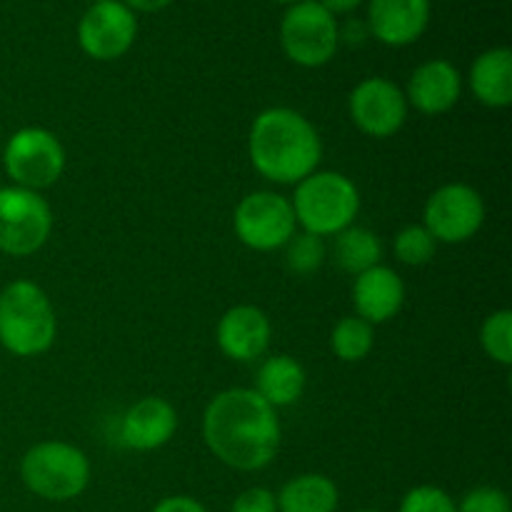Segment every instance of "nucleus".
Segmentation results:
<instances>
[{"instance_id":"obj_1","label":"nucleus","mask_w":512,"mask_h":512,"mask_svg":"<svg viewBox=\"0 0 512 512\" xmlns=\"http://www.w3.org/2000/svg\"><path fill=\"white\" fill-rule=\"evenodd\" d=\"M203 440L223 465L258 473L278 458L283 428L278 410L253 388H228L205 408Z\"/></svg>"},{"instance_id":"obj_2","label":"nucleus","mask_w":512,"mask_h":512,"mask_svg":"<svg viewBox=\"0 0 512 512\" xmlns=\"http://www.w3.org/2000/svg\"><path fill=\"white\" fill-rule=\"evenodd\" d=\"M248 155L265 180L298 185L318 170L323 140L303 113L278 105L255 115L248 135Z\"/></svg>"},{"instance_id":"obj_3","label":"nucleus","mask_w":512,"mask_h":512,"mask_svg":"<svg viewBox=\"0 0 512 512\" xmlns=\"http://www.w3.org/2000/svg\"><path fill=\"white\" fill-rule=\"evenodd\" d=\"M58 318L48 293L33 280H13L0 290V345L15 358H35L53 348Z\"/></svg>"},{"instance_id":"obj_4","label":"nucleus","mask_w":512,"mask_h":512,"mask_svg":"<svg viewBox=\"0 0 512 512\" xmlns=\"http://www.w3.org/2000/svg\"><path fill=\"white\" fill-rule=\"evenodd\" d=\"M295 223L318 238H333L355 225L360 213V190L338 170H315L295 185L290 200Z\"/></svg>"},{"instance_id":"obj_5","label":"nucleus","mask_w":512,"mask_h":512,"mask_svg":"<svg viewBox=\"0 0 512 512\" xmlns=\"http://www.w3.org/2000/svg\"><path fill=\"white\" fill-rule=\"evenodd\" d=\"M90 460L78 445L63 440H43L20 458V480L25 488L48 503H68L80 498L90 485Z\"/></svg>"},{"instance_id":"obj_6","label":"nucleus","mask_w":512,"mask_h":512,"mask_svg":"<svg viewBox=\"0 0 512 512\" xmlns=\"http://www.w3.org/2000/svg\"><path fill=\"white\" fill-rule=\"evenodd\" d=\"M338 18L318 0H303L285 8L280 18V48L300 68H323L340 48Z\"/></svg>"},{"instance_id":"obj_7","label":"nucleus","mask_w":512,"mask_h":512,"mask_svg":"<svg viewBox=\"0 0 512 512\" xmlns=\"http://www.w3.org/2000/svg\"><path fill=\"white\" fill-rule=\"evenodd\" d=\"M3 168L13 185L43 193L65 170V148L58 135L40 125L15 130L3 148Z\"/></svg>"},{"instance_id":"obj_8","label":"nucleus","mask_w":512,"mask_h":512,"mask_svg":"<svg viewBox=\"0 0 512 512\" xmlns=\"http://www.w3.org/2000/svg\"><path fill=\"white\" fill-rule=\"evenodd\" d=\"M53 233V208L43 193L5 185L0 188V253L28 258L48 243Z\"/></svg>"},{"instance_id":"obj_9","label":"nucleus","mask_w":512,"mask_h":512,"mask_svg":"<svg viewBox=\"0 0 512 512\" xmlns=\"http://www.w3.org/2000/svg\"><path fill=\"white\" fill-rule=\"evenodd\" d=\"M233 230L245 248L273 253L285 248V243L298 233V223L290 198L273 190H255L235 205Z\"/></svg>"},{"instance_id":"obj_10","label":"nucleus","mask_w":512,"mask_h":512,"mask_svg":"<svg viewBox=\"0 0 512 512\" xmlns=\"http://www.w3.org/2000/svg\"><path fill=\"white\" fill-rule=\"evenodd\" d=\"M485 223V200L473 185H440L423 208V225L435 243L460 245L478 235Z\"/></svg>"},{"instance_id":"obj_11","label":"nucleus","mask_w":512,"mask_h":512,"mask_svg":"<svg viewBox=\"0 0 512 512\" xmlns=\"http://www.w3.org/2000/svg\"><path fill=\"white\" fill-rule=\"evenodd\" d=\"M138 38V15L120 0H100L78 20V45L88 58L110 63L128 53Z\"/></svg>"},{"instance_id":"obj_12","label":"nucleus","mask_w":512,"mask_h":512,"mask_svg":"<svg viewBox=\"0 0 512 512\" xmlns=\"http://www.w3.org/2000/svg\"><path fill=\"white\" fill-rule=\"evenodd\" d=\"M348 113L360 133L383 140L393 138L403 128L410 105L400 85L373 75V78L360 80L353 88L348 98Z\"/></svg>"},{"instance_id":"obj_13","label":"nucleus","mask_w":512,"mask_h":512,"mask_svg":"<svg viewBox=\"0 0 512 512\" xmlns=\"http://www.w3.org/2000/svg\"><path fill=\"white\" fill-rule=\"evenodd\" d=\"M433 18V0H368L370 38L388 48L418 43Z\"/></svg>"},{"instance_id":"obj_14","label":"nucleus","mask_w":512,"mask_h":512,"mask_svg":"<svg viewBox=\"0 0 512 512\" xmlns=\"http://www.w3.org/2000/svg\"><path fill=\"white\" fill-rule=\"evenodd\" d=\"M215 340L225 358L235 363H253L268 353L270 340H273V323L258 305H233L220 315Z\"/></svg>"},{"instance_id":"obj_15","label":"nucleus","mask_w":512,"mask_h":512,"mask_svg":"<svg viewBox=\"0 0 512 512\" xmlns=\"http://www.w3.org/2000/svg\"><path fill=\"white\" fill-rule=\"evenodd\" d=\"M405 100L423 115H443L463 95V75L450 60L433 58L420 63L405 85Z\"/></svg>"},{"instance_id":"obj_16","label":"nucleus","mask_w":512,"mask_h":512,"mask_svg":"<svg viewBox=\"0 0 512 512\" xmlns=\"http://www.w3.org/2000/svg\"><path fill=\"white\" fill-rule=\"evenodd\" d=\"M178 430V410L160 395H148L125 410L120 420V438L130 450L150 453L173 440Z\"/></svg>"},{"instance_id":"obj_17","label":"nucleus","mask_w":512,"mask_h":512,"mask_svg":"<svg viewBox=\"0 0 512 512\" xmlns=\"http://www.w3.org/2000/svg\"><path fill=\"white\" fill-rule=\"evenodd\" d=\"M405 283L388 265H375L365 273L355 275L353 305L355 315L368 320L370 325H380L393 320L403 310Z\"/></svg>"},{"instance_id":"obj_18","label":"nucleus","mask_w":512,"mask_h":512,"mask_svg":"<svg viewBox=\"0 0 512 512\" xmlns=\"http://www.w3.org/2000/svg\"><path fill=\"white\" fill-rule=\"evenodd\" d=\"M468 85L473 98L485 108H508L512 103V50L505 45L483 50L470 65Z\"/></svg>"},{"instance_id":"obj_19","label":"nucleus","mask_w":512,"mask_h":512,"mask_svg":"<svg viewBox=\"0 0 512 512\" xmlns=\"http://www.w3.org/2000/svg\"><path fill=\"white\" fill-rule=\"evenodd\" d=\"M305 385H308V375H305L303 365L293 355L280 353L265 358V363L258 370L253 390L265 403L278 410L298 403L305 393Z\"/></svg>"},{"instance_id":"obj_20","label":"nucleus","mask_w":512,"mask_h":512,"mask_svg":"<svg viewBox=\"0 0 512 512\" xmlns=\"http://www.w3.org/2000/svg\"><path fill=\"white\" fill-rule=\"evenodd\" d=\"M278 512H338L340 490L328 475L303 473L275 493Z\"/></svg>"},{"instance_id":"obj_21","label":"nucleus","mask_w":512,"mask_h":512,"mask_svg":"<svg viewBox=\"0 0 512 512\" xmlns=\"http://www.w3.org/2000/svg\"><path fill=\"white\" fill-rule=\"evenodd\" d=\"M333 260L348 275H360L383 260V240L363 225H350L333 235Z\"/></svg>"},{"instance_id":"obj_22","label":"nucleus","mask_w":512,"mask_h":512,"mask_svg":"<svg viewBox=\"0 0 512 512\" xmlns=\"http://www.w3.org/2000/svg\"><path fill=\"white\" fill-rule=\"evenodd\" d=\"M373 345L375 325L358 318V315L340 318L330 333V348H333L335 358L343 360V363H360V360L368 358Z\"/></svg>"},{"instance_id":"obj_23","label":"nucleus","mask_w":512,"mask_h":512,"mask_svg":"<svg viewBox=\"0 0 512 512\" xmlns=\"http://www.w3.org/2000/svg\"><path fill=\"white\" fill-rule=\"evenodd\" d=\"M285 265L290 273L295 275H315L323 268L325 258H328V248H325V238H318L313 233H295L293 238L285 243Z\"/></svg>"},{"instance_id":"obj_24","label":"nucleus","mask_w":512,"mask_h":512,"mask_svg":"<svg viewBox=\"0 0 512 512\" xmlns=\"http://www.w3.org/2000/svg\"><path fill=\"white\" fill-rule=\"evenodd\" d=\"M480 345L493 363L512 365V310H495L480 328Z\"/></svg>"},{"instance_id":"obj_25","label":"nucleus","mask_w":512,"mask_h":512,"mask_svg":"<svg viewBox=\"0 0 512 512\" xmlns=\"http://www.w3.org/2000/svg\"><path fill=\"white\" fill-rule=\"evenodd\" d=\"M435 250H438V243L423 223L405 225L393 240V253L398 263L410 265V268L428 265L435 258Z\"/></svg>"},{"instance_id":"obj_26","label":"nucleus","mask_w":512,"mask_h":512,"mask_svg":"<svg viewBox=\"0 0 512 512\" xmlns=\"http://www.w3.org/2000/svg\"><path fill=\"white\" fill-rule=\"evenodd\" d=\"M398 512H458V503L438 485H418L403 495Z\"/></svg>"},{"instance_id":"obj_27","label":"nucleus","mask_w":512,"mask_h":512,"mask_svg":"<svg viewBox=\"0 0 512 512\" xmlns=\"http://www.w3.org/2000/svg\"><path fill=\"white\" fill-rule=\"evenodd\" d=\"M458 512H512L510 498L505 490L493 485H480L468 490L458 503Z\"/></svg>"},{"instance_id":"obj_28","label":"nucleus","mask_w":512,"mask_h":512,"mask_svg":"<svg viewBox=\"0 0 512 512\" xmlns=\"http://www.w3.org/2000/svg\"><path fill=\"white\" fill-rule=\"evenodd\" d=\"M230 512H278V500H275L273 490L255 485V488L243 490L233 500Z\"/></svg>"},{"instance_id":"obj_29","label":"nucleus","mask_w":512,"mask_h":512,"mask_svg":"<svg viewBox=\"0 0 512 512\" xmlns=\"http://www.w3.org/2000/svg\"><path fill=\"white\" fill-rule=\"evenodd\" d=\"M150 512H208V508L190 495H168V498L158 500Z\"/></svg>"},{"instance_id":"obj_30","label":"nucleus","mask_w":512,"mask_h":512,"mask_svg":"<svg viewBox=\"0 0 512 512\" xmlns=\"http://www.w3.org/2000/svg\"><path fill=\"white\" fill-rule=\"evenodd\" d=\"M338 35L345 45H363L365 38H370L365 20H348L345 25H338Z\"/></svg>"},{"instance_id":"obj_31","label":"nucleus","mask_w":512,"mask_h":512,"mask_svg":"<svg viewBox=\"0 0 512 512\" xmlns=\"http://www.w3.org/2000/svg\"><path fill=\"white\" fill-rule=\"evenodd\" d=\"M318 3L323 5L330 15H335V18H338V15L355 13V10H358L365 0H318Z\"/></svg>"},{"instance_id":"obj_32","label":"nucleus","mask_w":512,"mask_h":512,"mask_svg":"<svg viewBox=\"0 0 512 512\" xmlns=\"http://www.w3.org/2000/svg\"><path fill=\"white\" fill-rule=\"evenodd\" d=\"M120 3H125L135 15H138V13H160V10L168 8L173 0H120Z\"/></svg>"},{"instance_id":"obj_33","label":"nucleus","mask_w":512,"mask_h":512,"mask_svg":"<svg viewBox=\"0 0 512 512\" xmlns=\"http://www.w3.org/2000/svg\"><path fill=\"white\" fill-rule=\"evenodd\" d=\"M273 3H278V5H285V8H290V5H295V3H303V0H273Z\"/></svg>"},{"instance_id":"obj_34","label":"nucleus","mask_w":512,"mask_h":512,"mask_svg":"<svg viewBox=\"0 0 512 512\" xmlns=\"http://www.w3.org/2000/svg\"><path fill=\"white\" fill-rule=\"evenodd\" d=\"M358 512H383V510H373V508H365V510H358Z\"/></svg>"},{"instance_id":"obj_35","label":"nucleus","mask_w":512,"mask_h":512,"mask_svg":"<svg viewBox=\"0 0 512 512\" xmlns=\"http://www.w3.org/2000/svg\"><path fill=\"white\" fill-rule=\"evenodd\" d=\"M93 3H100V0H93Z\"/></svg>"},{"instance_id":"obj_36","label":"nucleus","mask_w":512,"mask_h":512,"mask_svg":"<svg viewBox=\"0 0 512 512\" xmlns=\"http://www.w3.org/2000/svg\"><path fill=\"white\" fill-rule=\"evenodd\" d=\"M203 3H208V0H203Z\"/></svg>"}]
</instances>
